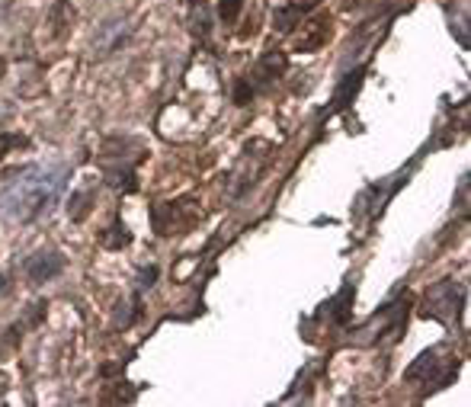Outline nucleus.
<instances>
[{"label": "nucleus", "instance_id": "39448f33", "mask_svg": "<svg viewBox=\"0 0 471 407\" xmlns=\"http://www.w3.org/2000/svg\"><path fill=\"white\" fill-rule=\"evenodd\" d=\"M160 212H167V221L157 218V212H154V228H157V234H183L189 231V228L196 225V218H199V208L193 206L189 199L183 202H170V206H157Z\"/></svg>", "mask_w": 471, "mask_h": 407}, {"label": "nucleus", "instance_id": "f8f14e48", "mask_svg": "<svg viewBox=\"0 0 471 407\" xmlns=\"http://www.w3.org/2000/svg\"><path fill=\"white\" fill-rule=\"evenodd\" d=\"M48 23H52V35H55V39H61L65 33H71L74 7L67 4V0H55V7H52V16H48Z\"/></svg>", "mask_w": 471, "mask_h": 407}, {"label": "nucleus", "instance_id": "4468645a", "mask_svg": "<svg viewBox=\"0 0 471 407\" xmlns=\"http://www.w3.org/2000/svg\"><path fill=\"white\" fill-rule=\"evenodd\" d=\"M100 244H103L106 250H122V247H128V244H132V234H128L126 225L116 218L113 225L106 228V231H100Z\"/></svg>", "mask_w": 471, "mask_h": 407}, {"label": "nucleus", "instance_id": "6e6552de", "mask_svg": "<svg viewBox=\"0 0 471 407\" xmlns=\"http://www.w3.org/2000/svg\"><path fill=\"white\" fill-rule=\"evenodd\" d=\"M26 279L35 282V286H42V282L55 279V276H61V269H65V257L58 254V250H39V254H33L26 260Z\"/></svg>", "mask_w": 471, "mask_h": 407}, {"label": "nucleus", "instance_id": "412c9836", "mask_svg": "<svg viewBox=\"0 0 471 407\" xmlns=\"http://www.w3.org/2000/svg\"><path fill=\"white\" fill-rule=\"evenodd\" d=\"M4 289H7V276H0V292H4Z\"/></svg>", "mask_w": 471, "mask_h": 407}, {"label": "nucleus", "instance_id": "dca6fc26", "mask_svg": "<svg viewBox=\"0 0 471 407\" xmlns=\"http://www.w3.org/2000/svg\"><path fill=\"white\" fill-rule=\"evenodd\" d=\"M240 10H244V0H218V20L221 23H238Z\"/></svg>", "mask_w": 471, "mask_h": 407}, {"label": "nucleus", "instance_id": "f3484780", "mask_svg": "<svg viewBox=\"0 0 471 407\" xmlns=\"http://www.w3.org/2000/svg\"><path fill=\"white\" fill-rule=\"evenodd\" d=\"M13 147H29V138L26 135H0V160H4L7 151H13Z\"/></svg>", "mask_w": 471, "mask_h": 407}, {"label": "nucleus", "instance_id": "aec40b11", "mask_svg": "<svg viewBox=\"0 0 471 407\" xmlns=\"http://www.w3.org/2000/svg\"><path fill=\"white\" fill-rule=\"evenodd\" d=\"M4 74H7V58H0V80H4Z\"/></svg>", "mask_w": 471, "mask_h": 407}, {"label": "nucleus", "instance_id": "ddd939ff", "mask_svg": "<svg viewBox=\"0 0 471 407\" xmlns=\"http://www.w3.org/2000/svg\"><path fill=\"white\" fill-rule=\"evenodd\" d=\"M299 23H301V10L295 7V4H282V7L272 10V29H276V33L289 35Z\"/></svg>", "mask_w": 471, "mask_h": 407}, {"label": "nucleus", "instance_id": "2eb2a0df", "mask_svg": "<svg viewBox=\"0 0 471 407\" xmlns=\"http://www.w3.org/2000/svg\"><path fill=\"white\" fill-rule=\"evenodd\" d=\"M257 96V90L250 87V80H247V74L244 77H238L234 80V106H247V103Z\"/></svg>", "mask_w": 471, "mask_h": 407}, {"label": "nucleus", "instance_id": "9d476101", "mask_svg": "<svg viewBox=\"0 0 471 407\" xmlns=\"http://www.w3.org/2000/svg\"><path fill=\"white\" fill-rule=\"evenodd\" d=\"M189 29L199 42H209L212 35V16H209V4L206 0H189Z\"/></svg>", "mask_w": 471, "mask_h": 407}, {"label": "nucleus", "instance_id": "20e7f679", "mask_svg": "<svg viewBox=\"0 0 471 407\" xmlns=\"http://www.w3.org/2000/svg\"><path fill=\"white\" fill-rule=\"evenodd\" d=\"M462 308H465V289H462V282L439 279V282H433V286L426 289L420 314H423V318H436V320H443V324H452V320H458Z\"/></svg>", "mask_w": 471, "mask_h": 407}, {"label": "nucleus", "instance_id": "423d86ee", "mask_svg": "<svg viewBox=\"0 0 471 407\" xmlns=\"http://www.w3.org/2000/svg\"><path fill=\"white\" fill-rule=\"evenodd\" d=\"M331 35H333V16L318 13V16H311L305 26H299V33H295V39H292V52H318V48H324V42L331 39Z\"/></svg>", "mask_w": 471, "mask_h": 407}, {"label": "nucleus", "instance_id": "f257e3e1", "mask_svg": "<svg viewBox=\"0 0 471 407\" xmlns=\"http://www.w3.org/2000/svg\"><path fill=\"white\" fill-rule=\"evenodd\" d=\"M71 170L65 164H45V167H20L7 177V186L0 189V218L13 225H29V221L48 215V208L61 199L67 186Z\"/></svg>", "mask_w": 471, "mask_h": 407}, {"label": "nucleus", "instance_id": "6ab92c4d", "mask_svg": "<svg viewBox=\"0 0 471 407\" xmlns=\"http://www.w3.org/2000/svg\"><path fill=\"white\" fill-rule=\"evenodd\" d=\"M292 4H295V7H299V10H301V13H305V10H311V7H318L321 0H292Z\"/></svg>", "mask_w": 471, "mask_h": 407}, {"label": "nucleus", "instance_id": "1a4fd4ad", "mask_svg": "<svg viewBox=\"0 0 471 407\" xmlns=\"http://www.w3.org/2000/svg\"><path fill=\"white\" fill-rule=\"evenodd\" d=\"M93 202H96V186H93V183L74 189V193L67 196V215H71V221H84L87 215H90Z\"/></svg>", "mask_w": 471, "mask_h": 407}, {"label": "nucleus", "instance_id": "f03ea898", "mask_svg": "<svg viewBox=\"0 0 471 407\" xmlns=\"http://www.w3.org/2000/svg\"><path fill=\"white\" fill-rule=\"evenodd\" d=\"M148 157V145L141 138H132V135H109L100 147V170L103 180L113 189H122V193H135L138 189V164Z\"/></svg>", "mask_w": 471, "mask_h": 407}, {"label": "nucleus", "instance_id": "7ed1b4c3", "mask_svg": "<svg viewBox=\"0 0 471 407\" xmlns=\"http://www.w3.org/2000/svg\"><path fill=\"white\" fill-rule=\"evenodd\" d=\"M458 372V359L455 353H452L449 347H430L426 353H420L417 359H414V366L404 372L407 381H430L433 388H443L449 379H455Z\"/></svg>", "mask_w": 471, "mask_h": 407}, {"label": "nucleus", "instance_id": "a211bd4d", "mask_svg": "<svg viewBox=\"0 0 471 407\" xmlns=\"http://www.w3.org/2000/svg\"><path fill=\"white\" fill-rule=\"evenodd\" d=\"M157 276H160V269H157V267H145V269L138 273V289H145V292H148V289H151L154 282H157Z\"/></svg>", "mask_w": 471, "mask_h": 407}, {"label": "nucleus", "instance_id": "0eeeda50", "mask_svg": "<svg viewBox=\"0 0 471 407\" xmlns=\"http://www.w3.org/2000/svg\"><path fill=\"white\" fill-rule=\"evenodd\" d=\"M286 67H289L286 52H279V48H270V52H266L263 58L257 61V67L247 74V80H250V87L257 90V94H263V90H270L272 84H276V80L286 74Z\"/></svg>", "mask_w": 471, "mask_h": 407}, {"label": "nucleus", "instance_id": "9b49d317", "mask_svg": "<svg viewBox=\"0 0 471 407\" xmlns=\"http://www.w3.org/2000/svg\"><path fill=\"white\" fill-rule=\"evenodd\" d=\"M362 74H365V67H356L353 74H346V77L340 80L337 94H333V100H331V113H333V109H343L346 103L359 94V87H362Z\"/></svg>", "mask_w": 471, "mask_h": 407}]
</instances>
